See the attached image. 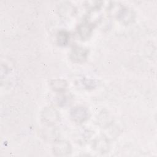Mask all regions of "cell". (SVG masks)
Masks as SVG:
<instances>
[{"mask_svg":"<svg viewBox=\"0 0 157 157\" xmlns=\"http://www.w3.org/2000/svg\"><path fill=\"white\" fill-rule=\"evenodd\" d=\"M41 117L45 123L50 125L56 123L60 120L59 112L52 107H47L44 109L41 113Z\"/></svg>","mask_w":157,"mask_h":157,"instance_id":"2","label":"cell"},{"mask_svg":"<svg viewBox=\"0 0 157 157\" xmlns=\"http://www.w3.org/2000/svg\"><path fill=\"white\" fill-rule=\"evenodd\" d=\"M93 147L94 148L101 153H105L109 150V143L108 140L103 137L97 138L93 143Z\"/></svg>","mask_w":157,"mask_h":157,"instance_id":"7","label":"cell"},{"mask_svg":"<svg viewBox=\"0 0 157 157\" xmlns=\"http://www.w3.org/2000/svg\"><path fill=\"white\" fill-rule=\"evenodd\" d=\"M89 117V110L83 106H76L71 110V117L76 123L80 124L85 122Z\"/></svg>","mask_w":157,"mask_h":157,"instance_id":"1","label":"cell"},{"mask_svg":"<svg viewBox=\"0 0 157 157\" xmlns=\"http://www.w3.org/2000/svg\"><path fill=\"white\" fill-rule=\"evenodd\" d=\"M88 50L82 47H74L70 53V58L74 63L84 62L88 57Z\"/></svg>","mask_w":157,"mask_h":157,"instance_id":"4","label":"cell"},{"mask_svg":"<svg viewBox=\"0 0 157 157\" xmlns=\"http://www.w3.org/2000/svg\"><path fill=\"white\" fill-rule=\"evenodd\" d=\"M67 83L63 79H54L50 82L52 89L56 92H63L66 90Z\"/></svg>","mask_w":157,"mask_h":157,"instance_id":"8","label":"cell"},{"mask_svg":"<svg viewBox=\"0 0 157 157\" xmlns=\"http://www.w3.org/2000/svg\"><path fill=\"white\" fill-rule=\"evenodd\" d=\"M94 25L93 23H83L80 24L77 28V33L80 38L83 40H87L91 36L93 31Z\"/></svg>","mask_w":157,"mask_h":157,"instance_id":"6","label":"cell"},{"mask_svg":"<svg viewBox=\"0 0 157 157\" xmlns=\"http://www.w3.org/2000/svg\"><path fill=\"white\" fill-rule=\"evenodd\" d=\"M69 34L65 30H61L58 31L56 36V41L59 45L65 46L69 42Z\"/></svg>","mask_w":157,"mask_h":157,"instance_id":"9","label":"cell"},{"mask_svg":"<svg viewBox=\"0 0 157 157\" xmlns=\"http://www.w3.org/2000/svg\"><path fill=\"white\" fill-rule=\"evenodd\" d=\"M53 151L55 155L63 156L69 155L72 152V147L67 141L59 140L55 142L53 146Z\"/></svg>","mask_w":157,"mask_h":157,"instance_id":"3","label":"cell"},{"mask_svg":"<svg viewBox=\"0 0 157 157\" xmlns=\"http://www.w3.org/2000/svg\"><path fill=\"white\" fill-rule=\"evenodd\" d=\"M134 12L129 8H122L118 13L117 18L124 25L132 23L135 20Z\"/></svg>","mask_w":157,"mask_h":157,"instance_id":"5","label":"cell"},{"mask_svg":"<svg viewBox=\"0 0 157 157\" xmlns=\"http://www.w3.org/2000/svg\"><path fill=\"white\" fill-rule=\"evenodd\" d=\"M83 84L86 88H93L96 85L95 81L91 79H85L83 81Z\"/></svg>","mask_w":157,"mask_h":157,"instance_id":"10","label":"cell"}]
</instances>
